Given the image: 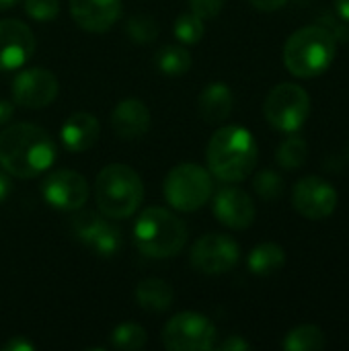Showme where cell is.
I'll list each match as a JSON object with an SVG mask.
<instances>
[{"mask_svg": "<svg viewBox=\"0 0 349 351\" xmlns=\"http://www.w3.org/2000/svg\"><path fill=\"white\" fill-rule=\"evenodd\" d=\"M156 68L165 76H183L191 68V53L183 45H165L156 51Z\"/></svg>", "mask_w": 349, "mask_h": 351, "instance_id": "cell-22", "label": "cell"}, {"mask_svg": "<svg viewBox=\"0 0 349 351\" xmlns=\"http://www.w3.org/2000/svg\"><path fill=\"white\" fill-rule=\"evenodd\" d=\"M2 350L4 351H33L35 350V346H33L31 341H27L25 337H12V339H8V341L2 346Z\"/></svg>", "mask_w": 349, "mask_h": 351, "instance_id": "cell-32", "label": "cell"}, {"mask_svg": "<svg viewBox=\"0 0 349 351\" xmlns=\"http://www.w3.org/2000/svg\"><path fill=\"white\" fill-rule=\"evenodd\" d=\"M257 10H265V12H272V10H280L286 6L288 0H249Z\"/></svg>", "mask_w": 349, "mask_h": 351, "instance_id": "cell-33", "label": "cell"}, {"mask_svg": "<svg viewBox=\"0 0 349 351\" xmlns=\"http://www.w3.org/2000/svg\"><path fill=\"white\" fill-rule=\"evenodd\" d=\"M163 191L167 202L175 210L195 212L210 202L214 193V183H212V175L204 167L193 162H183L169 171Z\"/></svg>", "mask_w": 349, "mask_h": 351, "instance_id": "cell-6", "label": "cell"}, {"mask_svg": "<svg viewBox=\"0 0 349 351\" xmlns=\"http://www.w3.org/2000/svg\"><path fill=\"white\" fill-rule=\"evenodd\" d=\"M19 0H0V10H6V8H12Z\"/></svg>", "mask_w": 349, "mask_h": 351, "instance_id": "cell-37", "label": "cell"}, {"mask_svg": "<svg viewBox=\"0 0 349 351\" xmlns=\"http://www.w3.org/2000/svg\"><path fill=\"white\" fill-rule=\"evenodd\" d=\"M335 10L344 23H349V0H335Z\"/></svg>", "mask_w": 349, "mask_h": 351, "instance_id": "cell-36", "label": "cell"}, {"mask_svg": "<svg viewBox=\"0 0 349 351\" xmlns=\"http://www.w3.org/2000/svg\"><path fill=\"white\" fill-rule=\"evenodd\" d=\"M226 0H189L191 12L200 19H214L222 12Z\"/></svg>", "mask_w": 349, "mask_h": 351, "instance_id": "cell-30", "label": "cell"}, {"mask_svg": "<svg viewBox=\"0 0 349 351\" xmlns=\"http://www.w3.org/2000/svg\"><path fill=\"white\" fill-rule=\"evenodd\" d=\"M276 158H278V165L282 169H286V171L300 169L306 162V158H309V144H306V140L300 138V136H288L280 144Z\"/></svg>", "mask_w": 349, "mask_h": 351, "instance_id": "cell-24", "label": "cell"}, {"mask_svg": "<svg viewBox=\"0 0 349 351\" xmlns=\"http://www.w3.org/2000/svg\"><path fill=\"white\" fill-rule=\"evenodd\" d=\"M282 346L286 351H317L327 346V339L317 325H300L284 337Z\"/></svg>", "mask_w": 349, "mask_h": 351, "instance_id": "cell-23", "label": "cell"}, {"mask_svg": "<svg viewBox=\"0 0 349 351\" xmlns=\"http://www.w3.org/2000/svg\"><path fill=\"white\" fill-rule=\"evenodd\" d=\"M14 115V105L10 101L0 99V125H6Z\"/></svg>", "mask_w": 349, "mask_h": 351, "instance_id": "cell-34", "label": "cell"}, {"mask_svg": "<svg viewBox=\"0 0 349 351\" xmlns=\"http://www.w3.org/2000/svg\"><path fill=\"white\" fill-rule=\"evenodd\" d=\"M292 204L300 216L309 220H325L337 208V191L321 177H304L294 185Z\"/></svg>", "mask_w": 349, "mask_h": 351, "instance_id": "cell-12", "label": "cell"}, {"mask_svg": "<svg viewBox=\"0 0 349 351\" xmlns=\"http://www.w3.org/2000/svg\"><path fill=\"white\" fill-rule=\"evenodd\" d=\"M72 232L78 243L99 257H113L121 245L119 230L107 220V216L97 212H78L72 218Z\"/></svg>", "mask_w": 349, "mask_h": 351, "instance_id": "cell-10", "label": "cell"}, {"mask_svg": "<svg viewBox=\"0 0 349 351\" xmlns=\"http://www.w3.org/2000/svg\"><path fill=\"white\" fill-rule=\"evenodd\" d=\"M56 160V142L33 123H14L0 132V167L19 179L45 173Z\"/></svg>", "mask_w": 349, "mask_h": 351, "instance_id": "cell-1", "label": "cell"}, {"mask_svg": "<svg viewBox=\"0 0 349 351\" xmlns=\"http://www.w3.org/2000/svg\"><path fill=\"white\" fill-rule=\"evenodd\" d=\"M35 51L31 29L16 19L0 21V70L10 72L23 68Z\"/></svg>", "mask_w": 349, "mask_h": 351, "instance_id": "cell-14", "label": "cell"}, {"mask_svg": "<svg viewBox=\"0 0 349 351\" xmlns=\"http://www.w3.org/2000/svg\"><path fill=\"white\" fill-rule=\"evenodd\" d=\"M109 339H111V346L115 350L138 351L146 346L148 335H146L144 327H140L136 323H121L111 331Z\"/></svg>", "mask_w": 349, "mask_h": 351, "instance_id": "cell-25", "label": "cell"}, {"mask_svg": "<svg viewBox=\"0 0 349 351\" xmlns=\"http://www.w3.org/2000/svg\"><path fill=\"white\" fill-rule=\"evenodd\" d=\"M335 49L337 39L323 25H309L288 37L284 64L298 78H315L333 64Z\"/></svg>", "mask_w": 349, "mask_h": 351, "instance_id": "cell-4", "label": "cell"}, {"mask_svg": "<svg viewBox=\"0 0 349 351\" xmlns=\"http://www.w3.org/2000/svg\"><path fill=\"white\" fill-rule=\"evenodd\" d=\"M253 187L257 191V195L265 202H274L284 193V179L280 173H276L274 169H263L257 173Z\"/></svg>", "mask_w": 349, "mask_h": 351, "instance_id": "cell-27", "label": "cell"}, {"mask_svg": "<svg viewBox=\"0 0 349 351\" xmlns=\"http://www.w3.org/2000/svg\"><path fill=\"white\" fill-rule=\"evenodd\" d=\"M220 350L222 351H247L251 350V343L249 341H245L241 335H230L222 346H220Z\"/></svg>", "mask_w": 349, "mask_h": 351, "instance_id": "cell-31", "label": "cell"}, {"mask_svg": "<svg viewBox=\"0 0 349 351\" xmlns=\"http://www.w3.org/2000/svg\"><path fill=\"white\" fill-rule=\"evenodd\" d=\"M41 195L51 208L74 212L86 204L88 183L80 173L70 169H60L45 177V181L41 183Z\"/></svg>", "mask_w": 349, "mask_h": 351, "instance_id": "cell-11", "label": "cell"}, {"mask_svg": "<svg viewBox=\"0 0 349 351\" xmlns=\"http://www.w3.org/2000/svg\"><path fill=\"white\" fill-rule=\"evenodd\" d=\"M111 125L121 140H138L150 130V111L140 99H123L111 113Z\"/></svg>", "mask_w": 349, "mask_h": 351, "instance_id": "cell-17", "label": "cell"}, {"mask_svg": "<svg viewBox=\"0 0 349 351\" xmlns=\"http://www.w3.org/2000/svg\"><path fill=\"white\" fill-rule=\"evenodd\" d=\"M144 199V183L128 165H107L95 179V202L103 216L121 220L132 216Z\"/></svg>", "mask_w": 349, "mask_h": 351, "instance_id": "cell-5", "label": "cell"}, {"mask_svg": "<svg viewBox=\"0 0 349 351\" xmlns=\"http://www.w3.org/2000/svg\"><path fill=\"white\" fill-rule=\"evenodd\" d=\"M286 263V253L280 245L276 243H261L257 245L247 259V265L251 269V274L255 276H274L276 271H280Z\"/></svg>", "mask_w": 349, "mask_h": 351, "instance_id": "cell-21", "label": "cell"}, {"mask_svg": "<svg viewBox=\"0 0 349 351\" xmlns=\"http://www.w3.org/2000/svg\"><path fill=\"white\" fill-rule=\"evenodd\" d=\"M125 31H128V37L134 43H152L158 37L160 27L148 14H136L125 23Z\"/></svg>", "mask_w": 349, "mask_h": 351, "instance_id": "cell-26", "label": "cell"}, {"mask_svg": "<svg viewBox=\"0 0 349 351\" xmlns=\"http://www.w3.org/2000/svg\"><path fill=\"white\" fill-rule=\"evenodd\" d=\"M10 189H12V183H10V179H8V175H6L4 171H0V204L8 197Z\"/></svg>", "mask_w": 349, "mask_h": 351, "instance_id": "cell-35", "label": "cell"}, {"mask_svg": "<svg viewBox=\"0 0 349 351\" xmlns=\"http://www.w3.org/2000/svg\"><path fill=\"white\" fill-rule=\"evenodd\" d=\"M263 113L272 128L286 134H294L309 119L311 97L302 86L292 82H282L269 90L263 105Z\"/></svg>", "mask_w": 349, "mask_h": 351, "instance_id": "cell-7", "label": "cell"}, {"mask_svg": "<svg viewBox=\"0 0 349 351\" xmlns=\"http://www.w3.org/2000/svg\"><path fill=\"white\" fill-rule=\"evenodd\" d=\"M132 241L146 257H177L187 243V226L165 208H148L138 216L132 230Z\"/></svg>", "mask_w": 349, "mask_h": 351, "instance_id": "cell-3", "label": "cell"}, {"mask_svg": "<svg viewBox=\"0 0 349 351\" xmlns=\"http://www.w3.org/2000/svg\"><path fill=\"white\" fill-rule=\"evenodd\" d=\"M25 12L39 23L53 21L60 12L58 0H25Z\"/></svg>", "mask_w": 349, "mask_h": 351, "instance_id": "cell-29", "label": "cell"}, {"mask_svg": "<svg viewBox=\"0 0 349 351\" xmlns=\"http://www.w3.org/2000/svg\"><path fill=\"white\" fill-rule=\"evenodd\" d=\"M216 337V327L200 313H179L163 329V343L171 351L214 350Z\"/></svg>", "mask_w": 349, "mask_h": 351, "instance_id": "cell-8", "label": "cell"}, {"mask_svg": "<svg viewBox=\"0 0 349 351\" xmlns=\"http://www.w3.org/2000/svg\"><path fill=\"white\" fill-rule=\"evenodd\" d=\"M232 90L224 82L208 84L197 99V111L206 123H222L224 119H228V115L232 113Z\"/></svg>", "mask_w": 349, "mask_h": 351, "instance_id": "cell-19", "label": "cell"}, {"mask_svg": "<svg viewBox=\"0 0 349 351\" xmlns=\"http://www.w3.org/2000/svg\"><path fill=\"white\" fill-rule=\"evenodd\" d=\"M58 78L45 68L21 70L12 80V99L27 109L47 107L58 97Z\"/></svg>", "mask_w": 349, "mask_h": 351, "instance_id": "cell-13", "label": "cell"}, {"mask_svg": "<svg viewBox=\"0 0 349 351\" xmlns=\"http://www.w3.org/2000/svg\"><path fill=\"white\" fill-rule=\"evenodd\" d=\"M189 259L193 269L200 274L220 276L237 267L241 259V247L226 234H206L191 247Z\"/></svg>", "mask_w": 349, "mask_h": 351, "instance_id": "cell-9", "label": "cell"}, {"mask_svg": "<svg viewBox=\"0 0 349 351\" xmlns=\"http://www.w3.org/2000/svg\"><path fill=\"white\" fill-rule=\"evenodd\" d=\"M136 302L144 311L163 313L173 304V288L169 282L158 280V278L142 280L136 288Z\"/></svg>", "mask_w": 349, "mask_h": 351, "instance_id": "cell-20", "label": "cell"}, {"mask_svg": "<svg viewBox=\"0 0 349 351\" xmlns=\"http://www.w3.org/2000/svg\"><path fill=\"white\" fill-rule=\"evenodd\" d=\"M70 14L80 29L103 33L119 19L121 0H70Z\"/></svg>", "mask_w": 349, "mask_h": 351, "instance_id": "cell-16", "label": "cell"}, {"mask_svg": "<svg viewBox=\"0 0 349 351\" xmlns=\"http://www.w3.org/2000/svg\"><path fill=\"white\" fill-rule=\"evenodd\" d=\"M206 158L214 177L224 183H241L255 171L259 148L247 128L224 125L210 138Z\"/></svg>", "mask_w": 349, "mask_h": 351, "instance_id": "cell-2", "label": "cell"}, {"mask_svg": "<svg viewBox=\"0 0 349 351\" xmlns=\"http://www.w3.org/2000/svg\"><path fill=\"white\" fill-rule=\"evenodd\" d=\"M99 134H101L99 119L86 111L72 113L60 130L62 144L70 152H84V150L93 148L99 140Z\"/></svg>", "mask_w": 349, "mask_h": 351, "instance_id": "cell-18", "label": "cell"}, {"mask_svg": "<svg viewBox=\"0 0 349 351\" xmlns=\"http://www.w3.org/2000/svg\"><path fill=\"white\" fill-rule=\"evenodd\" d=\"M175 37L185 45L197 43L204 37V19H200L193 12L179 14L175 21Z\"/></svg>", "mask_w": 349, "mask_h": 351, "instance_id": "cell-28", "label": "cell"}, {"mask_svg": "<svg viewBox=\"0 0 349 351\" xmlns=\"http://www.w3.org/2000/svg\"><path fill=\"white\" fill-rule=\"evenodd\" d=\"M214 216L232 230H245L255 222V204L251 195L239 187H220L212 202Z\"/></svg>", "mask_w": 349, "mask_h": 351, "instance_id": "cell-15", "label": "cell"}]
</instances>
